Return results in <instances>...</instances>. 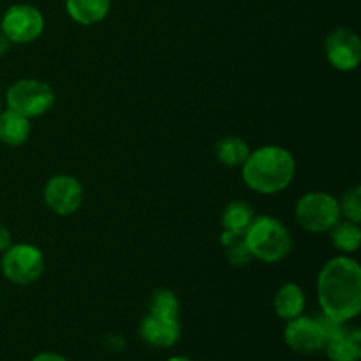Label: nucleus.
Returning a JSON list of instances; mask_svg holds the SVG:
<instances>
[{
    "mask_svg": "<svg viewBox=\"0 0 361 361\" xmlns=\"http://www.w3.org/2000/svg\"><path fill=\"white\" fill-rule=\"evenodd\" d=\"M9 46H11V42H9V39L6 37V35L2 34V32H0V56H4L7 53V49H9Z\"/></svg>",
    "mask_w": 361,
    "mask_h": 361,
    "instance_id": "b1692460",
    "label": "nucleus"
},
{
    "mask_svg": "<svg viewBox=\"0 0 361 361\" xmlns=\"http://www.w3.org/2000/svg\"><path fill=\"white\" fill-rule=\"evenodd\" d=\"M30 120L7 108L0 111V143L7 147H21L30 137Z\"/></svg>",
    "mask_w": 361,
    "mask_h": 361,
    "instance_id": "2eb2a0df",
    "label": "nucleus"
},
{
    "mask_svg": "<svg viewBox=\"0 0 361 361\" xmlns=\"http://www.w3.org/2000/svg\"><path fill=\"white\" fill-rule=\"evenodd\" d=\"M30 361H67L66 356L59 355V353H51V351H44L35 355Z\"/></svg>",
    "mask_w": 361,
    "mask_h": 361,
    "instance_id": "5701e85b",
    "label": "nucleus"
},
{
    "mask_svg": "<svg viewBox=\"0 0 361 361\" xmlns=\"http://www.w3.org/2000/svg\"><path fill=\"white\" fill-rule=\"evenodd\" d=\"M330 361H360L361 360V331L358 328L342 324L334 335L326 338L324 344Z\"/></svg>",
    "mask_w": 361,
    "mask_h": 361,
    "instance_id": "f8f14e48",
    "label": "nucleus"
},
{
    "mask_svg": "<svg viewBox=\"0 0 361 361\" xmlns=\"http://www.w3.org/2000/svg\"><path fill=\"white\" fill-rule=\"evenodd\" d=\"M331 243L335 249L341 250L344 256H351L360 249L361 243V228L358 222L351 221H341L334 229L330 231Z\"/></svg>",
    "mask_w": 361,
    "mask_h": 361,
    "instance_id": "a211bd4d",
    "label": "nucleus"
},
{
    "mask_svg": "<svg viewBox=\"0 0 361 361\" xmlns=\"http://www.w3.org/2000/svg\"><path fill=\"white\" fill-rule=\"evenodd\" d=\"M11 245H13V236H11L9 228L0 222V254L6 252Z\"/></svg>",
    "mask_w": 361,
    "mask_h": 361,
    "instance_id": "4be33fe9",
    "label": "nucleus"
},
{
    "mask_svg": "<svg viewBox=\"0 0 361 361\" xmlns=\"http://www.w3.org/2000/svg\"><path fill=\"white\" fill-rule=\"evenodd\" d=\"M148 314L162 317H178L180 314V300L171 289H157L150 300Z\"/></svg>",
    "mask_w": 361,
    "mask_h": 361,
    "instance_id": "aec40b11",
    "label": "nucleus"
},
{
    "mask_svg": "<svg viewBox=\"0 0 361 361\" xmlns=\"http://www.w3.org/2000/svg\"><path fill=\"white\" fill-rule=\"evenodd\" d=\"M178 317H162L155 314H147L140 324V335L152 348H173L180 338Z\"/></svg>",
    "mask_w": 361,
    "mask_h": 361,
    "instance_id": "9b49d317",
    "label": "nucleus"
},
{
    "mask_svg": "<svg viewBox=\"0 0 361 361\" xmlns=\"http://www.w3.org/2000/svg\"><path fill=\"white\" fill-rule=\"evenodd\" d=\"M254 219H256L254 208L247 201L235 200L222 212V231L233 233V235H245Z\"/></svg>",
    "mask_w": 361,
    "mask_h": 361,
    "instance_id": "dca6fc26",
    "label": "nucleus"
},
{
    "mask_svg": "<svg viewBox=\"0 0 361 361\" xmlns=\"http://www.w3.org/2000/svg\"><path fill=\"white\" fill-rule=\"evenodd\" d=\"M0 32L11 44H30L44 32V16L32 4H14L4 13Z\"/></svg>",
    "mask_w": 361,
    "mask_h": 361,
    "instance_id": "0eeeda50",
    "label": "nucleus"
},
{
    "mask_svg": "<svg viewBox=\"0 0 361 361\" xmlns=\"http://www.w3.org/2000/svg\"><path fill=\"white\" fill-rule=\"evenodd\" d=\"M295 155L279 145H264L250 150L249 157L242 164L243 183L250 190L264 196L288 189L295 180Z\"/></svg>",
    "mask_w": 361,
    "mask_h": 361,
    "instance_id": "f03ea898",
    "label": "nucleus"
},
{
    "mask_svg": "<svg viewBox=\"0 0 361 361\" xmlns=\"http://www.w3.org/2000/svg\"><path fill=\"white\" fill-rule=\"evenodd\" d=\"M295 219L309 233H330L342 221L338 200L330 192L312 190L296 201Z\"/></svg>",
    "mask_w": 361,
    "mask_h": 361,
    "instance_id": "20e7f679",
    "label": "nucleus"
},
{
    "mask_svg": "<svg viewBox=\"0 0 361 361\" xmlns=\"http://www.w3.org/2000/svg\"><path fill=\"white\" fill-rule=\"evenodd\" d=\"M221 243L226 249V259L229 261L231 267L242 268L247 267L250 261H254L252 254H250L249 247H247L245 236L243 235H233V233L222 231Z\"/></svg>",
    "mask_w": 361,
    "mask_h": 361,
    "instance_id": "6ab92c4d",
    "label": "nucleus"
},
{
    "mask_svg": "<svg viewBox=\"0 0 361 361\" xmlns=\"http://www.w3.org/2000/svg\"><path fill=\"white\" fill-rule=\"evenodd\" d=\"M338 207H341L342 219L351 222H361V187L355 185L349 187L342 197L338 200Z\"/></svg>",
    "mask_w": 361,
    "mask_h": 361,
    "instance_id": "412c9836",
    "label": "nucleus"
},
{
    "mask_svg": "<svg viewBox=\"0 0 361 361\" xmlns=\"http://www.w3.org/2000/svg\"><path fill=\"white\" fill-rule=\"evenodd\" d=\"M250 147L243 137L224 136L215 145V155L221 164L226 168H242L245 159L249 157Z\"/></svg>",
    "mask_w": 361,
    "mask_h": 361,
    "instance_id": "f3484780",
    "label": "nucleus"
},
{
    "mask_svg": "<svg viewBox=\"0 0 361 361\" xmlns=\"http://www.w3.org/2000/svg\"><path fill=\"white\" fill-rule=\"evenodd\" d=\"M66 11L74 23L92 27L108 18L111 0H66Z\"/></svg>",
    "mask_w": 361,
    "mask_h": 361,
    "instance_id": "ddd939ff",
    "label": "nucleus"
},
{
    "mask_svg": "<svg viewBox=\"0 0 361 361\" xmlns=\"http://www.w3.org/2000/svg\"><path fill=\"white\" fill-rule=\"evenodd\" d=\"M168 361H194V360L187 358V356H173V358H169Z\"/></svg>",
    "mask_w": 361,
    "mask_h": 361,
    "instance_id": "393cba45",
    "label": "nucleus"
},
{
    "mask_svg": "<svg viewBox=\"0 0 361 361\" xmlns=\"http://www.w3.org/2000/svg\"><path fill=\"white\" fill-rule=\"evenodd\" d=\"M243 236L252 257L261 263H279L286 259L293 249V236L288 226L271 215H256Z\"/></svg>",
    "mask_w": 361,
    "mask_h": 361,
    "instance_id": "7ed1b4c3",
    "label": "nucleus"
},
{
    "mask_svg": "<svg viewBox=\"0 0 361 361\" xmlns=\"http://www.w3.org/2000/svg\"><path fill=\"white\" fill-rule=\"evenodd\" d=\"M324 55L328 63L341 73H353L361 62V39L355 30L338 27L326 35Z\"/></svg>",
    "mask_w": 361,
    "mask_h": 361,
    "instance_id": "6e6552de",
    "label": "nucleus"
},
{
    "mask_svg": "<svg viewBox=\"0 0 361 361\" xmlns=\"http://www.w3.org/2000/svg\"><path fill=\"white\" fill-rule=\"evenodd\" d=\"M0 111H2V99H0Z\"/></svg>",
    "mask_w": 361,
    "mask_h": 361,
    "instance_id": "a878e982",
    "label": "nucleus"
},
{
    "mask_svg": "<svg viewBox=\"0 0 361 361\" xmlns=\"http://www.w3.org/2000/svg\"><path fill=\"white\" fill-rule=\"evenodd\" d=\"M284 342L291 351L298 355H316L323 351L326 344V334H324L321 317L298 316L288 321L284 330Z\"/></svg>",
    "mask_w": 361,
    "mask_h": 361,
    "instance_id": "1a4fd4ad",
    "label": "nucleus"
},
{
    "mask_svg": "<svg viewBox=\"0 0 361 361\" xmlns=\"http://www.w3.org/2000/svg\"><path fill=\"white\" fill-rule=\"evenodd\" d=\"M321 314L349 323L361 312V268L351 256H337L323 264L317 275Z\"/></svg>",
    "mask_w": 361,
    "mask_h": 361,
    "instance_id": "f257e3e1",
    "label": "nucleus"
},
{
    "mask_svg": "<svg viewBox=\"0 0 361 361\" xmlns=\"http://www.w3.org/2000/svg\"><path fill=\"white\" fill-rule=\"evenodd\" d=\"M0 270L16 286H30L44 274V256L32 243H14L2 254Z\"/></svg>",
    "mask_w": 361,
    "mask_h": 361,
    "instance_id": "423d86ee",
    "label": "nucleus"
},
{
    "mask_svg": "<svg viewBox=\"0 0 361 361\" xmlns=\"http://www.w3.org/2000/svg\"><path fill=\"white\" fill-rule=\"evenodd\" d=\"M44 203L53 214L73 215L83 203V185L73 175H55L44 185Z\"/></svg>",
    "mask_w": 361,
    "mask_h": 361,
    "instance_id": "9d476101",
    "label": "nucleus"
},
{
    "mask_svg": "<svg viewBox=\"0 0 361 361\" xmlns=\"http://www.w3.org/2000/svg\"><path fill=\"white\" fill-rule=\"evenodd\" d=\"M305 293L295 282H288V284L281 286L279 291L275 293L274 298V309L281 319L291 321L295 317L302 316L305 310Z\"/></svg>",
    "mask_w": 361,
    "mask_h": 361,
    "instance_id": "4468645a",
    "label": "nucleus"
},
{
    "mask_svg": "<svg viewBox=\"0 0 361 361\" xmlns=\"http://www.w3.org/2000/svg\"><path fill=\"white\" fill-rule=\"evenodd\" d=\"M7 108L28 120L42 116L55 104V92L46 81L35 78L18 80L6 92Z\"/></svg>",
    "mask_w": 361,
    "mask_h": 361,
    "instance_id": "39448f33",
    "label": "nucleus"
}]
</instances>
